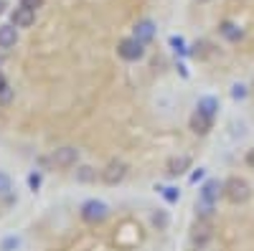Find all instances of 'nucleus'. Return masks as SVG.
I'll use <instances>...</instances> for the list:
<instances>
[{
  "label": "nucleus",
  "mask_w": 254,
  "mask_h": 251,
  "mask_svg": "<svg viewBox=\"0 0 254 251\" xmlns=\"http://www.w3.org/2000/svg\"><path fill=\"white\" fill-rule=\"evenodd\" d=\"M224 198L229 203H234V205H242L252 198V185L239 175L229 178V180H224Z\"/></svg>",
  "instance_id": "nucleus-1"
},
{
  "label": "nucleus",
  "mask_w": 254,
  "mask_h": 251,
  "mask_svg": "<svg viewBox=\"0 0 254 251\" xmlns=\"http://www.w3.org/2000/svg\"><path fill=\"white\" fill-rule=\"evenodd\" d=\"M79 216H81V221H87V223H102V221H107V216H110V205L104 201H99V198H89V201L81 203Z\"/></svg>",
  "instance_id": "nucleus-2"
},
{
  "label": "nucleus",
  "mask_w": 254,
  "mask_h": 251,
  "mask_svg": "<svg viewBox=\"0 0 254 251\" xmlns=\"http://www.w3.org/2000/svg\"><path fill=\"white\" fill-rule=\"evenodd\" d=\"M224 196V180L219 178H208L198 188V203L196 205H216L219 198Z\"/></svg>",
  "instance_id": "nucleus-3"
},
{
  "label": "nucleus",
  "mask_w": 254,
  "mask_h": 251,
  "mask_svg": "<svg viewBox=\"0 0 254 251\" xmlns=\"http://www.w3.org/2000/svg\"><path fill=\"white\" fill-rule=\"evenodd\" d=\"M79 157H81V150L79 148H74V145H61V148H56L51 152L49 160H51V165L61 167V170H66V167L79 165Z\"/></svg>",
  "instance_id": "nucleus-4"
},
{
  "label": "nucleus",
  "mask_w": 254,
  "mask_h": 251,
  "mask_svg": "<svg viewBox=\"0 0 254 251\" xmlns=\"http://www.w3.org/2000/svg\"><path fill=\"white\" fill-rule=\"evenodd\" d=\"M127 162H122V160H112V162H107L99 170V178H102V183L104 185H120L125 178H127Z\"/></svg>",
  "instance_id": "nucleus-5"
},
{
  "label": "nucleus",
  "mask_w": 254,
  "mask_h": 251,
  "mask_svg": "<svg viewBox=\"0 0 254 251\" xmlns=\"http://www.w3.org/2000/svg\"><path fill=\"white\" fill-rule=\"evenodd\" d=\"M117 53L125 61H140L145 56V46L140 44V41H135V38H122L120 46H117Z\"/></svg>",
  "instance_id": "nucleus-6"
},
{
  "label": "nucleus",
  "mask_w": 254,
  "mask_h": 251,
  "mask_svg": "<svg viewBox=\"0 0 254 251\" xmlns=\"http://www.w3.org/2000/svg\"><path fill=\"white\" fill-rule=\"evenodd\" d=\"M33 20H36V10L23 8V5H18V8L10 13V23H13L15 28H31Z\"/></svg>",
  "instance_id": "nucleus-7"
},
{
  "label": "nucleus",
  "mask_w": 254,
  "mask_h": 251,
  "mask_svg": "<svg viewBox=\"0 0 254 251\" xmlns=\"http://www.w3.org/2000/svg\"><path fill=\"white\" fill-rule=\"evenodd\" d=\"M188 167H190V157H188V155H176V157L168 160V165H165V173L171 175V178H178V175L188 173Z\"/></svg>",
  "instance_id": "nucleus-8"
},
{
  "label": "nucleus",
  "mask_w": 254,
  "mask_h": 251,
  "mask_svg": "<svg viewBox=\"0 0 254 251\" xmlns=\"http://www.w3.org/2000/svg\"><path fill=\"white\" fill-rule=\"evenodd\" d=\"M211 127H214V117H208V114H203L198 109L190 114V130H193L196 135H208Z\"/></svg>",
  "instance_id": "nucleus-9"
},
{
  "label": "nucleus",
  "mask_w": 254,
  "mask_h": 251,
  "mask_svg": "<svg viewBox=\"0 0 254 251\" xmlns=\"http://www.w3.org/2000/svg\"><path fill=\"white\" fill-rule=\"evenodd\" d=\"M132 38L140 41L142 46L150 44V41L155 38V23H153V20H140V23L135 26V31H132Z\"/></svg>",
  "instance_id": "nucleus-10"
},
{
  "label": "nucleus",
  "mask_w": 254,
  "mask_h": 251,
  "mask_svg": "<svg viewBox=\"0 0 254 251\" xmlns=\"http://www.w3.org/2000/svg\"><path fill=\"white\" fill-rule=\"evenodd\" d=\"M18 44V28L13 23H5V26H0V49L8 51Z\"/></svg>",
  "instance_id": "nucleus-11"
},
{
  "label": "nucleus",
  "mask_w": 254,
  "mask_h": 251,
  "mask_svg": "<svg viewBox=\"0 0 254 251\" xmlns=\"http://www.w3.org/2000/svg\"><path fill=\"white\" fill-rule=\"evenodd\" d=\"M196 109L216 119V114H219V99H216V97H201L198 104H196Z\"/></svg>",
  "instance_id": "nucleus-12"
},
{
  "label": "nucleus",
  "mask_w": 254,
  "mask_h": 251,
  "mask_svg": "<svg viewBox=\"0 0 254 251\" xmlns=\"http://www.w3.org/2000/svg\"><path fill=\"white\" fill-rule=\"evenodd\" d=\"M74 178H76V183H94L97 180V167H92V165H76Z\"/></svg>",
  "instance_id": "nucleus-13"
},
{
  "label": "nucleus",
  "mask_w": 254,
  "mask_h": 251,
  "mask_svg": "<svg viewBox=\"0 0 254 251\" xmlns=\"http://www.w3.org/2000/svg\"><path fill=\"white\" fill-rule=\"evenodd\" d=\"M221 33H224L229 41H239V38L244 36V31H242V28H237L234 23H221Z\"/></svg>",
  "instance_id": "nucleus-14"
},
{
  "label": "nucleus",
  "mask_w": 254,
  "mask_h": 251,
  "mask_svg": "<svg viewBox=\"0 0 254 251\" xmlns=\"http://www.w3.org/2000/svg\"><path fill=\"white\" fill-rule=\"evenodd\" d=\"M20 244H23V241H20V236H5L3 241H0V251H18L20 249Z\"/></svg>",
  "instance_id": "nucleus-15"
},
{
  "label": "nucleus",
  "mask_w": 254,
  "mask_h": 251,
  "mask_svg": "<svg viewBox=\"0 0 254 251\" xmlns=\"http://www.w3.org/2000/svg\"><path fill=\"white\" fill-rule=\"evenodd\" d=\"M26 183H28V191H31V193H38V191H41V183H44V175H41L38 170H33V173H28Z\"/></svg>",
  "instance_id": "nucleus-16"
},
{
  "label": "nucleus",
  "mask_w": 254,
  "mask_h": 251,
  "mask_svg": "<svg viewBox=\"0 0 254 251\" xmlns=\"http://www.w3.org/2000/svg\"><path fill=\"white\" fill-rule=\"evenodd\" d=\"M158 191H160V196L165 198V203H178V198H181V191H178V188H173V185L158 188Z\"/></svg>",
  "instance_id": "nucleus-17"
},
{
  "label": "nucleus",
  "mask_w": 254,
  "mask_h": 251,
  "mask_svg": "<svg viewBox=\"0 0 254 251\" xmlns=\"http://www.w3.org/2000/svg\"><path fill=\"white\" fill-rule=\"evenodd\" d=\"M150 221H153V226H158V231L168 228V223H171V218H168V213H165V211H155Z\"/></svg>",
  "instance_id": "nucleus-18"
},
{
  "label": "nucleus",
  "mask_w": 254,
  "mask_h": 251,
  "mask_svg": "<svg viewBox=\"0 0 254 251\" xmlns=\"http://www.w3.org/2000/svg\"><path fill=\"white\" fill-rule=\"evenodd\" d=\"M10 191H13V180H10V175L0 170V196H8Z\"/></svg>",
  "instance_id": "nucleus-19"
},
{
  "label": "nucleus",
  "mask_w": 254,
  "mask_h": 251,
  "mask_svg": "<svg viewBox=\"0 0 254 251\" xmlns=\"http://www.w3.org/2000/svg\"><path fill=\"white\" fill-rule=\"evenodd\" d=\"M208 239H211V228H208V226L196 228V234H193V244H206Z\"/></svg>",
  "instance_id": "nucleus-20"
},
{
  "label": "nucleus",
  "mask_w": 254,
  "mask_h": 251,
  "mask_svg": "<svg viewBox=\"0 0 254 251\" xmlns=\"http://www.w3.org/2000/svg\"><path fill=\"white\" fill-rule=\"evenodd\" d=\"M20 5H23V8H31V10H38L41 5H44V0H20Z\"/></svg>",
  "instance_id": "nucleus-21"
},
{
  "label": "nucleus",
  "mask_w": 254,
  "mask_h": 251,
  "mask_svg": "<svg viewBox=\"0 0 254 251\" xmlns=\"http://www.w3.org/2000/svg\"><path fill=\"white\" fill-rule=\"evenodd\" d=\"M231 97H234V99H244V97H247V89L242 87V84H234V89H231Z\"/></svg>",
  "instance_id": "nucleus-22"
},
{
  "label": "nucleus",
  "mask_w": 254,
  "mask_h": 251,
  "mask_svg": "<svg viewBox=\"0 0 254 251\" xmlns=\"http://www.w3.org/2000/svg\"><path fill=\"white\" fill-rule=\"evenodd\" d=\"M8 92V79H5V74L0 71V94H5Z\"/></svg>",
  "instance_id": "nucleus-23"
},
{
  "label": "nucleus",
  "mask_w": 254,
  "mask_h": 251,
  "mask_svg": "<svg viewBox=\"0 0 254 251\" xmlns=\"http://www.w3.org/2000/svg\"><path fill=\"white\" fill-rule=\"evenodd\" d=\"M247 165H249L252 170H254V148H252V150L247 152Z\"/></svg>",
  "instance_id": "nucleus-24"
},
{
  "label": "nucleus",
  "mask_w": 254,
  "mask_h": 251,
  "mask_svg": "<svg viewBox=\"0 0 254 251\" xmlns=\"http://www.w3.org/2000/svg\"><path fill=\"white\" fill-rule=\"evenodd\" d=\"M203 178V167H198V173H193V175H190V183H198Z\"/></svg>",
  "instance_id": "nucleus-25"
}]
</instances>
